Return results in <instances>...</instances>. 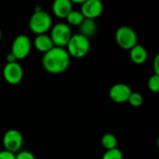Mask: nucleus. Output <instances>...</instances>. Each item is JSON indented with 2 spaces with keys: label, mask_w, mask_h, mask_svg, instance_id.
<instances>
[{
  "label": "nucleus",
  "mask_w": 159,
  "mask_h": 159,
  "mask_svg": "<svg viewBox=\"0 0 159 159\" xmlns=\"http://www.w3.org/2000/svg\"><path fill=\"white\" fill-rule=\"evenodd\" d=\"M71 63V57L64 48L54 47L49 51L44 53L42 66L49 74L59 75L65 72Z\"/></svg>",
  "instance_id": "obj_1"
},
{
  "label": "nucleus",
  "mask_w": 159,
  "mask_h": 159,
  "mask_svg": "<svg viewBox=\"0 0 159 159\" xmlns=\"http://www.w3.org/2000/svg\"><path fill=\"white\" fill-rule=\"evenodd\" d=\"M52 27V18L49 13L37 7L29 20V29L36 35L47 34Z\"/></svg>",
  "instance_id": "obj_2"
},
{
  "label": "nucleus",
  "mask_w": 159,
  "mask_h": 159,
  "mask_svg": "<svg viewBox=\"0 0 159 159\" xmlns=\"http://www.w3.org/2000/svg\"><path fill=\"white\" fill-rule=\"evenodd\" d=\"M65 49L70 55V57L81 59L89 52L90 49L89 39L80 34H73L67 46L65 47Z\"/></svg>",
  "instance_id": "obj_3"
},
{
  "label": "nucleus",
  "mask_w": 159,
  "mask_h": 159,
  "mask_svg": "<svg viewBox=\"0 0 159 159\" xmlns=\"http://www.w3.org/2000/svg\"><path fill=\"white\" fill-rule=\"evenodd\" d=\"M72 35L71 27L66 22H59L50 29L49 36L55 47L65 48Z\"/></svg>",
  "instance_id": "obj_4"
},
{
  "label": "nucleus",
  "mask_w": 159,
  "mask_h": 159,
  "mask_svg": "<svg viewBox=\"0 0 159 159\" xmlns=\"http://www.w3.org/2000/svg\"><path fill=\"white\" fill-rule=\"evenodd\" d=\"M116 41L121 48L130 50L138 44V35L131 27L124 25L116 30Z\"/></svg>",
  "instance_id": "obj_5"
},
{
  "label": "nucleus",
  "mask_w": 159,
  "mask_h": 159,
  "mask_svg": "<svg viewBox=\"0 0 159 159\" xmlns=\"http://www.w3.org/2000/svg\"><path fill=\"white\" fill-rule=\"evenodd\" d=\"M32 48V41L31 39L25 34L17 35L11 46V53L15 56L16 60H23L25 59Z\"/></svg>",
  "instance_id": "obj_6"
},
{
  "label": "nucleus",
  "mask_w": 159,
  "mask_h": 159,
  "mask_svg": "<svg viewBox=\"0 0 159 159\" xmlns=\"http://www.w3.org/2000/svg\"><path fill=\"white\" fill-rule=\"evenodd\" d=\"M23 144L22 134L15 129H8L3 136V145L6 151L16 154L20 151Z\"/></svg>",
  "instance_id": "obj_7"
},
{
  "label": "nucleus",
  "mask_w": 159,
  "mask_h": 159,
  "mask_svg": "<svg viewBox=\"0 0 159 159\" xmlns=\"http://www.w3.org/2000/svg\"><path fill=\"white\" fill-rule=\"evenodd\" d=\"M3 76L7 84L18 85L23 78V69L18 61L8 62L3 69Z\"/></svg>",
  "instance_id": "obj_8"
},
{
  "label": "nucleus",
  "mask_w": 159,
  "mask_h": 159,
  "mask_svg": "<svg viewBox=\"0 0 159 159\" xmlns=\"http://www.w3.org/2000/svg\"><path fill=\"white\" fill-rule=\"evenodd\" d=\"M103 5L100 0H85L81 5L80 12L85 19L95 20L102 15Z\"/></svg>",
  "instance_id": "obj_9"
},
{
  "label": "nucleus",
  "mask_w": 159,
  "mask_h": 159,
  "mask_svg": "<svg viewBox=\"0 0 159 159\" xmlns=\"http://www.w3.org/2000/svg\"><path fill=\"white\" fill-rule=\"evenodd\" d=\"M132 90L129 86L123 83H117L112 86L109 90L110 99L116 103H124L127 102Z\"/></svg>",
  "instance_id": "obj_10"
},
{
  "label": "nucleus",
  "mask_w": 159,
  "mask_h": 159,
  "mask_svg": "<svg viewBox=\"0 0 159 159\" xmlns=\"http://www.w3.org/2000/svg\"><path fill=\"white\" fill-rule=\"evenodd\" d=\"M73 10V3L71 0H56L52 4L53 14L59 19H66Z\"/></svg>",
  "instance_id": "obj_11"
},
{
  "label": "nucleus",
  "mask_w": 159,
  "mask_h": 159,
  "mask_svg": "<svg viewBox=\"0 0 159 159\" xmlns=\"http://www.w3.org/2000/svg\"><path fill=\"white\" fill-rule=\"evenodd\" d=\"M129 57L135 64H143L148 59V52L142 45H136L129 50Z\"/></svg>",
  "instance_id": "obj_12"
},
{
  "label": "nucleus",
  "mask_w": 159,
  "mask_h": 159,
  "mask_svg": "<svg viewBox=\"0 0 159 159\" xmlns=\"http://www.w3.org/2000/svg\"><path fill=\"white\" fill-rule=\"evenodd\" d=\"M34 46L38 51L43 52V53L49 51L55 47L49 34H47L36 35V37L34 40Z\"/></svg>",
  "instance_id": "obj_13"
},
{
  "label": "nucleus",
  "mask_w": 159,
  "mask_h": 159,
  "mask_svg": "<svg viewBox=\"0 0 159 159\" xmlns=\"http://www.w3.org/2000/svg\"><path fill=\"white\" fill-rule=\"evenodd\" d=\"M78 27H79V34L89 39V37L93 36L97 31V24L95 22V20L85 19Z\"/></svg>",
  "instance_id": "obj_14"
},
{
  "label": "nucleus",
  "mask_w": 159,
  "mask_h": 159,
  "mask_svg": "<svg viewBox=\"0 0 159 159\" xmlns=\"http://www.w3.org/2000/svg\"><path fill=\"white\" fill-rule=\"evenodd\" d=\"M66 23L71 27V26H79L82 21L85 20V18L83 17L82 13L80 11H77V10H72L69 15L66 17Z\"/></svg>",
  "instance_id": "obj_15"
},
{
  "label": "nucleus",
  "mask_w": 159,
  "mask_h": 159,
  "mask_svg": "<svg viewBox=\"0 0 159 159\" xmlns=\"http://www.w3.org/2000/svg\"><path fill=\"white\" fill-rule=\"evenodd\" d=\"M102 147L107 150H112L117 147V139L112 133H106L102 138Z\"/></svg>",
  "instance_id": "obj_16"
},
{
  "label": "nucleus",
  "mask_w": 159,
  "mask_h": 159,
  "mask_svg": "<svg viewBox=\"0 0 159 159\" xmlns=\"http://www.w3.org/2000/svg\"><path fill=\"white\" fill-rule=\"evenodd\" d=\"M128 102L132 106V107H140L143 103V97L141 93L139 92H131Z\"/></svg>",
  "instance_id": "obj_17"
},
{
  "label": "nucleus",
  "mask_w": 159,
  "mask_h": 159,
  "mask_svg": "<svg viewBox=\"0 0 159 159\" xmlns=\"http://www.w3.org/2000/svg\"><path fill=\"white\" fill-rule=\"evenodd\" d=\"M102 159H123V153L116 147L115 149L105 151Z\"/></svg>",
  "instance_id": "obj_18"
},
{
  "label": "nucleus",
  "mask_w": 159,
  "mask_h": 159,
  "mask_svg": "<svg viewBox=\"0 0 159 159\" xmlns=\"http://www.w3.org/2000/svg\"><path fill=\"white\" fill-rule=\"evenodd\" d=\"M147 86H148V89L150 91H152L154 93L159 92V75H153L152 76H150Z\"/></svg>",
  "instance_id": "obj_19"
},
{
  "label": "nucleus",
  "mask_w": 159,
  "mask_h": 159,
  "mask_svg": "<svg viewBox=\"0 0 159 159\" xmlns=\"http://www.w3.org/2000/svg\"><path fill=\"white\" fill-rule=\"evenodd\" d=\"M15 159H35V157L30 151H20L15 154Z\"/></svg>",
  "instance_id": "obj_20"
},
{
  "label": "nucleus",
  "mask_w": 159,
  "mask_h": 159,
  "mask_svg": "<svg viewBox=\"0 0 159 159\" xmlns=\"http://www.w3.org/2000/svg\"><path fill=\"white\" fill-rule=\"evenodd\" d=\"M0 159H15V154L3 150L0 152Z\"/></svg>",
  "instance_id": "obj_21"
},
{
  "label": "nucleus",
  "mask_w": 159,
  "mask_h": 159,
  "mask_svg": "<svg viewBox=\"0 0 159 159\" xmlns=\"http://www.w3.org/2000/svg\"><path fill=\"white\" fill-rule=\"evenodd\" d=\"M154 75H159V55H157L154 60Z\"/></svg>",
  "instance_id": "obj_22"
},
{
  "label": "nucleus",
  "mask_w": 159,
  "mask_h": 159,
  "mask_svg": "<svg viewBox=\"0 0 159 159\" xmlns=\"http://www.w3.org/2000/svg\"><path fill=\"white\" fill-rule=\"evenodd\" d=\"M6 60H7V63H8V62H15V61H18L16 60L15 56H14L11 52H9V53L7 55Z\"/></svg>",
  "instance_id": "obj_23"
},
{
  "label": "nucleus",
  "mask_w": 159,
  "mask_h": 159,
  "mask_svg": "<svg viewBox=\"0 0 159 159\" xmlns=\"http://www.w3.org/2000/svg\"><path fill=\"white\" fill-rule=\"evenodd\" d=\"M1 39H2V31L0 29V41H1Z\"/></svg>",
  "instance_id": "obj_24"
}]
</instances>
